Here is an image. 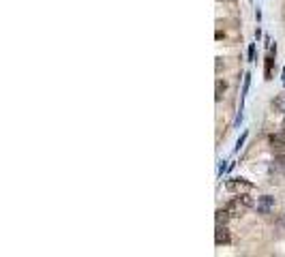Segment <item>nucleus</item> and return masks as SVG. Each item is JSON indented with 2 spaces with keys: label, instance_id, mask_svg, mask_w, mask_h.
<instances>
[{
  "label": "nucleus",
  "instance_id": "obj_3",
  "mask_svg": "<svg viewBox=\"0 0 285 257\" xmlns=\"http://www.w3.org/2000/svg\"><path fill=\"white\" fill-rule=\"evenodd\" d=\"M274 208V197L270 195H264V197H259L257 199V212L259 214H268Z\"/></svg>",
  "mask_w": 285,
  "mask_h": 257
},
{
  "label": "nucleus",
  "instance_id": "obj_7",
  "mask_svg": "<svg viewBox=\"0 0 285 257\" xmlns=\"http://www.w3.org/2000/svg\"><path fill=\"white\" fill-rule=\"evenodd\" d=\"M238 202H242L247 208H253V199H251L249 195H238Z\"/></svg>",
  "mask_w": 285,
  "mask_h": 257
},
{
  "label": "nucleus",
  "instance_id": "obj_2",
  "mask_svg": "<svg viewBox=\"0 0 285 257\" xmlns=\"http://www.w3.org/2000/svg\"><path fill=\"white\" fill-rule=\"evenodd\" d=\"M215 242L221 244H229L232 242V236H229V229L225 227L223 223H217V229H215Z\"/></svg>",
  "mask_w": 285,
  "mask_h": 257
},
{
  "label": "nucleus",
  "instance_id": "obj_1",
  "mask_svg": "<svg viewBox=\"0 0 285 257\" xmlns=\"http://www.w3.org/2000/svg\"><path fill=\"white\" fill-rule=\"evenodd\" d=\"M225 208H227V212L232 214V219H238V216H242L244 212L249 210L247 206H244L242 202H238V197H234V199H229V202L225 204Z\"/></svg>",
  "mask_w": 285,
  "mask_h": 257
},
{
  "label": "nucleus",
  "instance_id": "obj_8",
  "mask_svg": "<svg viewBox=\"0 0 285 257\" xmlns=\"http://www.w3.org/2000/svg\"><path fill=\"white\" fill-rule=\"evenodd\" d=\"M244 140H247V135H240V140L236 142V150H238V148L242 146V144H244Z\"/></svg>",
  "mask_w": 285,
  "mask_h": 257
},
{
  "label": "nucleus",
  "instance_id": "obj_9",
  "mask_svg": "<svg viewBox=\"0 0 285 257\" xmlns=\"http://www.w3.org/2000/svg\"><path fill=\"white\" fill-rule=\"evenodd\" d=\"M253 54H255V47L251 45V47H249V60H253Z\"/></svg>",
  "mask_w": 285,
  "mask_h": 257
},
{
  "label": "nucleus",
  "instance_id": "obj_6",
  "mask_svg": "<svg viewBox=\"0 0 285 257\" xmlns=\"http://www.w3.org/2000/svg\"><path fill=\"white\" fill-rule=\"evenodd\" d=\"M225 82H221V79H219V82H217V101L221 99V96H223V92H225Z\"/></svg>",
  "mask_w": 285,
  "mask_h": 257
},
{
  "label": "nucleus",
  "instance_id": "obj_4",
  "mask_svg": "<svg viewBox=\"0 0 285 257\" xmlns=\"http://www.w3.org/2000/svg\"><path fill=\"white\" fill-rule=\"evenodd\" d=\"M225 187H227L229 191H240V189L249 191L253 184H251L249 180H244V178H232V180H227V182H225Z\"/></svg>",
  "mask_w": 285,
  "mask_h": 257
},
{
  "label": "nucleus",
  "instance_id": "obj_5",
  "mask_svg": "<svg viewBox=\"0 0 285 257\" xmlns=\"http://www.w3.org/2000/svg\"><path fill=\"white\" fill-rule=\"evenodd\" d=\"M229 219H232V214L227 212V208H221V210H217V223H227Z\"/></svg>",
  "mask_w": 285,
  "mask_h": 257
}]
</instances>
